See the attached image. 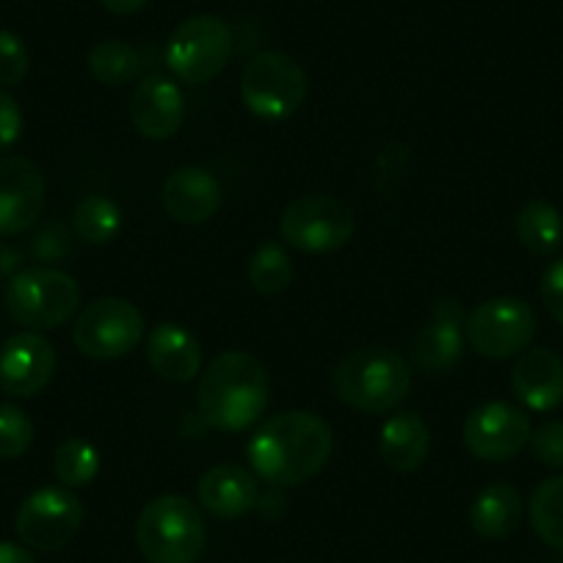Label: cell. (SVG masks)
Segmentation results:
<instances>
[{
	"label": "cell",
	"instance_id": "1f68e13d",
	"mask_svg": "<svg viewBox=\"0 0 563 563\" xmlns=\"http://www.w3.org/2000/svg\"><path fill=\"white\" fill-rule=\"evenodd\" d=\"M23 135V111L7 89H0V158L14 147Z\"/></svg>",
	"mask_w": 563,
	"mask_h": 563
},
{
	"label": "cell",
	"instance_id": "ac0fdd59",
	"mask_svg": "<svg viewBox=\"0 0 563 563\" xmlns=\"http://www.w3.org/2000/svg\"><path fill=\"white\" fill-rule=\"evenodd\" d=\"M199 506L219 519H238L254 511L260 503L257 475L238 464H216L199 478Z\"/></svg>",
	"mask_w": 563,
	"mask_h": 563
},
{
	"label": "cell",
	"instance_id": "ba28073f",
	"mask_svg": "<svg viewBox=\"0 0 563 563\" xmlns=\"http://www.w3.org/2000/svg\"><path fill=\"white\" fill-rule=\"evenodd\" d=\"M232 29L216 14H197L180 23L166 47V64L186 84H208L232 56Z\"/></svg>",
	"mask_w": 563,
	"mask_h": 563
},
{
	"label": "cell",
	"instance_id": "5b68a950",
	"mask_svg": "<svg viewBox=\"0 0 563 563\" xmlns=\"http://www.w3.org/2000/svg\"><path fill=\"white\" fill-rule=\"evenodd\" d=\"M7 310L29 332H47L67 323L80 307L78 282L56 268L20 271L7 285Z\"/></svg>",
	"mask_w": 563,
	"mask_h": 563
},
{
	"label": "cell",
	"instance_id": "83f0119b",
	"mask_svg": "<svg viewBox=\"0 0 563 563\" xmlns=\"http://www.w3.org/2000/svg\"><path fill=\"white\" fill-rule=\"evenodd\" d=\"M249 282L260 296H279L294 282V263L276 243H263L249 260Z\"/></svg>",
	"mask_w": 563,
	"mask_h": 563
},
{
	"label": "cell",
	"instance_id": "5bb4252c",
	"mask_svg": "<svg viewBox=\"0 0 563 563\" xmlns=\"http://www.w3.org/2000/svg\"><path fill=\"white\" fill-rule=\"evenodd\" d=\"M56 349L40 332H20L0 349V389L12 398H34L56 376Z\"/></svg>",
	"mask_w": 563,
	"mask_h": 563
},
{
	"label": "cell",
	"instance_id": "9c48e42d",
	"mask_svg": "<svg viewBox=\"0 0 563 563\" xmlns=\"http://www.w3.org/2000/svg\"><path fill=\"white\" fill-rule=\"evenodd\" d=\"M144 316L128 299L106 296L80 310L75 318L73 340L80 354L91 360H119L139 349L144 340Z\"/></svg>",
	"mask_w": 563,
	"mask_h": 563
},
{
	"label": "cell",
	"instance_id": "ffe728a7",
	"mask_svg": "<svg viewBox=\"0 0 563 563\" xmlns=\"http://www.w3.org/2000/svg\"><path fill=\"white\" fill-rule=\"evenodd\" d=\"M147 362L161 378L188 384L202 371L199 340L183 323H158L147 338Z\"/></svg>",
	"mask_w": 563,
	"mask_h": 563
},
{
	"label": "cell",
	"instance_id": "e575fe53",
	"mask_svg": "<svg viewBox=\"0 0 563 563\" xmlns=\"http://www.w3.org/2000/svg\"><path fill=\"white\" fill-rule=\"evenodd\" d=\"M100 3L111 14H119V18H128V14H139L141 9L147 7L150 0H100Z\"/></svg>",
	"mask_w": 563,
	"mask_h": 563
},
{
	"label": "cell",
	"instance_id": "4dcf8cb0",
	"mask_svg": "<svg viewBox=\"0 0 563 563\" xmlns=\"http://www.w3.org/2000/svg\"><path fill=\"white\" fill-rule=\"evenodd\" d=\"M530 451H533L536 462L544 464V467L563 470V422L552 420L539 426L530 434Z\"/></svg>",
	"mask_w": 563,
	"mask_h": 563
},
{
	"label": "cell",
	"instance_id": "d4e9b609",
	"mask_svg": "<svg viewBox=\"0 0 563 563\" xmlns=\"http://www.w3.org/2000/svg\"><path fill=\"white\" fill-rule=\"evenodd\" d=\"M528 517L536 536L552 550L563 552V475L536 486L528 503Z\"/></svg>",
	"mask_w": 563,
	"mask_h": 563
},
{
	"label": "cell",
	"instance_id": "f546056e",
	"mask_svg": "<svg viewBox=\"0 0 563 563\" xmlns=\"http://www.w3.org/2000/svg\"><path fill=\"white\" fill-rule=\"evenodd\" d=\"M29 47L12 31H0V89L23 84L29 75Z\"/></svg>",
	"mask_w": 563,
	"mask_h": 563
},
{
	"label": "cell",
	"instance_id": "7a4b0ae2",
	"mask_svg": "<svg viewBox=\"0 0 563 563\" xmlns=\"http://www.w3.org/2000/svg\"><path fill=\"white\" fill-rule=\"evenodd\" d=\"M268 373L246 351H224L205 367L197 389L199 417L210 429L238 434L252 429L268 406Z\"/></svg>",
	"mask_w": 563,
	"mask_h": 563
},
{
	"label": "cell",
	"instance_id": "30bf717a",
	"mask_svg": "<svg viewBox=\"0 0 563 563\" xmlns=\"http://www.w3.org/2000/svg\"><path fill=\"white\" fill-rule=\"evenodd\" d=\"M536 334V312L514 296H497L470 312L464 340L486 360H508L528 351Z\"/></svg>",
	"mask_w": 563,
	"mask_h": 563
},
{
	"label": "cell",
	"instance_id": "6da1fadb",
	"mask_svg": "<svg viewBox=\"0 0 563 563\" xmlns=\"http://www.w3.org/2000/svg\"><path fill=\"white\" fill-rule=\"evenodd\" d=\"M332 426L312 411H282L254 431L249 464L271 489H294L327 467L332 456Z\"/></svg>",
	"mask_w": 563,
	"mask_h": 563
},
{
	"label": "cell",
	"instance_id": "836d02e7",
	"mask_svg": "<svg viewBox=\"0 0 563 563\" xmlns=\"http://www.w3.org/2000/svg\"><path fill=\"white\" fill-rule=\"evenodd\" d=\"M0 563H36V558L14 541H0Z\"/></svg>",
	"mask_w": 563,
	"mask_h": 563
},
{
	"label": "cell",
	"instance_id": "cb8c5ba5",
	"mask_svg": "<svg viewBox=\"0 0 563 563\" xmlns=\"http://www.w3.org/2000/svg\"><path fill=\"white\" fill-rule=\"evenodd\" d=\"M89 73L111 89L128 86L141 75V53L122 40H102L89 51Z\"/></svg>",
	"mask_w": 563,
	"mask_h": 563
},
{
	"label": "cell",
	"instance_id": "9a60e30c",
	"mask_svg": "<svg viewBox=\"0 0 563 563\" xmlns=\"http://www.w3.org/2000/svg\"><path fill=\"white\" fill-rule=\"evenodd\" d=\"M128 117L144 139H172L186 119V100H183L180 86L172 84L164 75H150L130 95Z\"/></svg>",
	"mask_w": 563,
	"mask_h": 563
},
{
	"label": "cell",
	"instance_id": "7c38bea8",
	"mask_svg": "<svg viewBox=\"0 0 563 563\" xmlns=\"http://www.w3.org/2000/svg\"><path fill=\"white\" fill-rule=\"evenodd\" d=\"M530 417L506 400H489L475 406L464 420V445L481 462H511L530 445Z\"/></svg>",
	"mask_w": 563,
	"mask_h": 563
},
{
	"label": "cell",
	"instance_id": "8fae6325",
	"mask_svg": "<svg viewBox=\"0 0 563 563\" xmlns=\"http://www.w3.org/2000/svg\"><path fill=\"white\" fill-rule=\"evenodd\" d=\"M84 503L67 486H42L18 508L14 528L31 550L56 552L75 539L84 525Z\"/></svg>",
	"mask_w": 563,
	"mask_h": 563
},
{
	"label": "cell",
	"instance_id": "7402d4cb",
	"mask_svg": "<svg viewBox=\"0 0 563 563\" xmlns=\"http://www.w3.org/2000/svg\"><path fill=\"white\" fill-rule=\"evenodd\" d=\"M522 495L511 484H489L470 508V525L484 539H506L522 522Z\"/></svg>",
	"mask_w": 563,
	"mask_h": 563
},
{
	"label": "cell",
	"instance_id": "603a6c76",
	"mask_svg": "<svg viewBox=\"0 0 563 563\" xmlns=\"http://www.w3.org/2000/svg\"><path fill=\"white\" fill-rule=\"evenodd\" d=\"M517 238L528 252L539 254V257L558 252V246L563 243L561 210L544 199L528 202L517 216Z\"/></svg>",
	"mask_w": 563,
	"mask_h": 563
},
{
	"label": "cell",
	"instance_id": "d6a6232c",
	"mask_svg": "<svg viewBox=\"0 0 563 563\" xmlns=\"http://www.w3.org/2000/svg\"><path fill=\"white\" fill-rule=\"evenodd\" d=\"M541 301H544L547 312L558 323H563V257L555 260L541 276Z\"/></svg>",
	"mask_w": 563,
	"mask_h": 563
},
{
	"label": "cell",
	"instance_id": "e0dca14e",
	"mask_svg": "<svg viewBox=\"0 0 563 563\" xmlns=\"http://www.w3.org/2000/svg\"><path fill=\"white\" fill-rule=\"evenodd\" d=\"M409 351L422 373H451L464 356L462 307H434V318L417 329Z\"/></svg>",
	"mask_w": 563,
	"mask_h": 563
},
{
	"label": "cell",
	"instance_id": "d6986e66",
	"mask_svg": "<svg viewBox=\"0 0 563 563\" xmlns=\"http://www.w3.org/2000/svg\"><path fill=\"white\" fill-rule=\"evenodd\" d=\"M511 387L530 411H552L563 404V360L550 349H528L511 371Z\"/></svg>",
	"mask_w": 563,
	"mask_h": 563
},
{
	"label": "cell",
	"instance_id": "44dd1931",
	"mask_svg": "<svg viewBox=\"0 0 563 563\" xmlns=\"http://www.w3.org/2000/svg\"><path fill=\"white\" fill-rule=\"evenodd\" d=\"M378 453L395 473H415L431 453V431L417 411H398L382 429Z\"/></svg>",
	"mask_w": 563,
	"mask_h": 563
},
{
	"label": "cell",
	"instance_id": "2e32d148",
	"mask_svg": "<svg viewBox=\"0 0 563 563\" xmlns=\"http://www.w3.org/2000/svg\"><path fill=\"white\" fill-rule=\"evenodd\" d=\"M164 210L172 221L186 227L205 224L221 208V183L202 166H183L164 183Z\"/></svg>",
	"mask_w": 563,
	"mask_h": 563
},
{
	"label": "cell",
	"instance_id": "277c9868",
	"mask_svg": "<svg viewBox=\"0 0 563 563\" xmlns=\"http://www.w3.org/2000/svg\"><path fill=\"white\" fill-rule=\"evenodd\" d=\"M135 544L150 563H194L208 544L202 511L183 495H161L141 508Z\"/></svg>",
	"mask_w": 563,
	"mask_h": 563
},
{
	"label": "cell",
	"instance_id": "3957f363",
	"mask_svg": "<svg viewBox=\"0 0 563 563\" xmlns=\"http://www.w3.org/2000/svg\"><path fill=\"white\" fill-rule=\"evenodd\" d=\"M411 367L398 351L367 345L345 356L334 371V393L345 406L365 415H387L406 400Z\"/></svg>",
	"mask_w": 563,
	"mask_h": 563
},
{
	"label": "cell",
	"instance_id": "8992f818",
	"mask_svg": "<svg viewBox=\"0 0 563 563\" xmlns=\"http://www.w3.org/2000/svg\"><path fill=\"white\" fill-rule=\"evenodd\" d=\"M241 100L254 117L265 122L294 117L307 100L305 67L288 53H257L241 75Z\"/></svg>",
	"mask_w": 563,
	"mask_h": 563
},
{
	"label": "cell",
	"instance_id": "484cf974",
	"mask_svg": "<svg viewBox=\"0 0 563 563\" xmlns=\"http://www.w3.org/2000/svg\"><path fill=\"white\" fill-rule=\"evenodd\" d=\"M75 232L89 246H106L122 232V210L113 199L91 194L75 208Z\"/></svg>",
	"mask_w": 563,
	"mask_h": 563
},
{
	"label": "cell",
	"instance_id": "4316f807",
	"mask_svg": "<svg viewBox=\"0 0 563 563\" xmlns=\"http://www.w3.org/2000/svg\"><path fill=\"white\" fill-rule=\"evenodd\" d=\"M53 475L67 489H84L100 475V453L80 437L64 440L53 453Z\"/></svg>",
	"mask_w": 563,
	"mask_h": 563
},
{
	"label": "cell",
	"instance_id": "4fadbf2b",
	"mask_svg": "<svg viewBox=\"0 0 563 563\" xmlns=\"http://www.w3.org/2000/svg\"><path fill=\"white\" fill-rule=\"evenodd\" d=\"M45 208V177L23 155L0 158V238L31 230Z\"/></svg>",
	"mask_w": 563,
	"mask_h": 563
},
{
	"label": "cell",
	"instance_id": "52a82bcc",
	"mask_svg": "<svg viewBox=\"0 0 563 563\" xmlns=\"http://www.w3.org/2000/svg\"><path fill=\"white\" fill-rule=\"evenodd\" d=\"M279 235L288 246L307 254L338 252L354 235V213L329 194H307L282 210Z\"/></svg>",
	"mask_w": 563,
	"mask_h": 563
},
{
	"label": "cell",
	"instance_id": "f1b7e54d",
	"mask_svg": "<svg viewBox=\"0 0 563 563\" xmlns=\"http://www.w3.org/2000/svg\"><path fill=\"white\" fill-rule=\"evenodd\" d=\"M34 445V422L18 404H0V459H20Z\"/></svg>",
	"mask_w": 563,
	"mask_h": 563
}]
</instances>
